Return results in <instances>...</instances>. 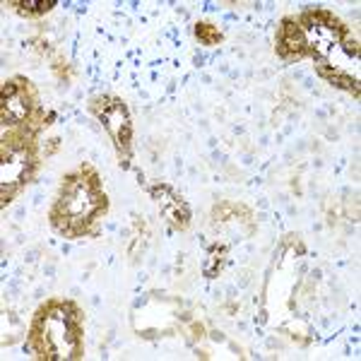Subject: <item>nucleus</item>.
<instances>
[{
  "instance_id": "nucleus-1",
  "label": "nucleus",
  "mask_w": 361,
  "mask_h": 361,
  "mask_svg": "<svg viewBox=\"0 0 361 361\" xmlns=\"http://www.w3.org/2000/svg\"><path fill=\"white\" fill-rule=\"evenodd\" d=\"M104 111L102 114V121L106 126V130L111 133L116 147H118L121 154H128V142H130V118H128V111L121 102H111L109 104L104 99Z\"/></svg>"
},
{
  "instance_id": "nucleus-2",
  "label": "nucleus",
  "mask_w": 361,
  "mask_h": 361,
  "mask_svg": "<svg viewBox=\"0 0 361 361\" xmlns=\"http://www.w3.org/2000/svg\"><path fill=\"white\" fill-rule=\"evenodd\" d=\"M29 111H32V104L25 94L22 87H17V82H5L3 87V123H22V121L29 118Z\"/></svg>"
},
{
  "instance_id": "nucleus-3",
  "label": "nucleus",
  "mask_w": 361,
  "mask_h": 361,
  "mask_svg": "<svg viewBox=\"0 0 361 361\" xmlns=\"http://www.w3.org/2000/svg\"><path fill=\"white\" fill-rule=\"evenodd\" d=\"M279 54L282 56H292V58H301L308 54V42H306V34L304 29L296 25L294 20H284L282 29H279Z\"/></svg>"
},
{
  "instance_id": "nucleus-4",
  "label": "nucleus",
  "mask_w": 361,
  "mask_h": 361,
  "mask_svg": "<svg viewBox=\"0 0 361 361\" xmlns=\"http://www.w3.org/2000/svg\"><path fill=\"white\" fill-rule=\"evenodd\" d=\"M157 197H159V207L161 214L169 219V224L176 226V229H185L188 226V209L180 200H176L173 195H169V190H157Z\"/></svg>"
},
{
  "instance_id": "nucleus-5",
  "label": "nucleus",
  "mask_w": 361,
  "mask_h": 361,
  "mask_svg": "<svg viewBox=\"0 0 361 361\" xmlns=\"http://www.w3.org/2000/svg\"><path fill=\"white\" fill-rule=\"evenodd\" d=\"M13 8L20 10L22 15H44V13H49L51 8H54L56 3H46V0H39V3H10Z\"/></svg>"
},
{
  "instance_id": "nucleus-6",
  "label": "nucleus",
  "mask_w": 361,
  "mask_h": 361,
  "mask_svg": "<svg viewBox=\"0 0 361 361\" xmlns=\"http://www.w3.org/2000/svg\"><path fill=\"white\" fill-rule=\"evenodd\" d=\"M197 39H202L205 44H214L222 39V34H219L212 25H197Z\"/></svg>"
}]
</instances>
